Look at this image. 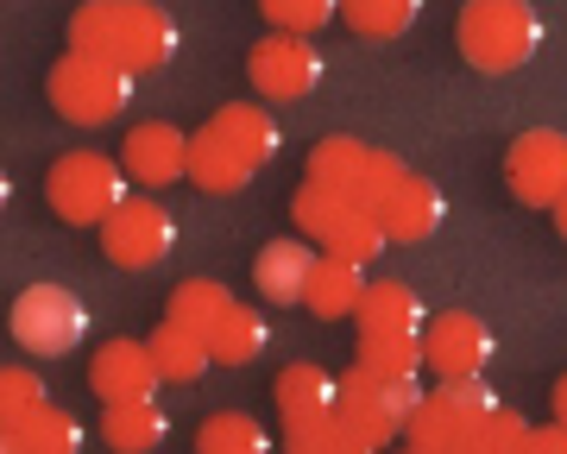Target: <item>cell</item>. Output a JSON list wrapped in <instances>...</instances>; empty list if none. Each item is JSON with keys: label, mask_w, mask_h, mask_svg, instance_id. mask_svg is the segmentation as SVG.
Wrapping results in <instances>:
<instances>
[{"label": "cell", "mask_w": 567, "mask_h": 454, "mask_svg": "<svg viewBox=\"0 0 567 454\" xmlns=\"http://www.w3.org/2000/svg\"><path fill=\"white\" fill-rule=\"evenodd\" d=\"M208 133H221L234 152H240L246 165L259 171V165H271L278 158V145H284V133H278V121L265 114V107H252V102H227V107H215L208 114Z\"/></svg>", "instance_id": "20"}, {"label": "cell", "mask_w": 567, "mask_h": 454, "mask_svg": "<svg viewBox=\"0 0 567 454\" xmlns=\"http://www.w3.org/2000/svg\"><path fill=\"white\" fill-rule=\"evenodd\" d=\"M517 454H567V423H529Z\"/></svg>", "instance_id": "36"}, {"label": "cell", "mask_w": 567, "mask_h": 454, "mask_svg": "<svg viewBox=\"0 0 567 454\" xmlns=\"http://www.w3.org/2000/svg\"><path fill=\"white\" fill-rule=\"evenodd\" d=\"M171 435V411L158 398H121V404H102V442L114 454H152Z\"/></svg>", "instance_id": "19"}, {"label": "cell", "mask_w": 567, "mask_h": 454, "mask_svg": "<svg viewBox=\"0 0 567 454\" xmlns=\"http://www.w3.org/2000/svg\"><path fill=\"white\" fill-rule=\"evenodd\" d=\"M183 177H189L196 189H208V196H240V189L259 177V171L246 165L240 152L221 140V133L196 126V133H189V165H183Z\"/></svg>", "instance_id": "18"}, {"label": "cell", "mask_w": 567, "mask_h": 454, "mask_svg": "<svg viewBox=\"0 0 567 454\" xmlns=\"http://www.w3.org/2000/svg\"><path fill=\"white\" fill-rule=\"evenodd\" d=\"M284 454H365L353 442L341 416H322V423H303V430H284Z\"/></svg>", "instance_id": "34"}, {"label": "cell", "mask_w": 567, "mask_h": 454, "mask_svg": "<svg viewBox=\"0 0 567 454\" xmlns=\"http://www.w3.org/2000/svg\"><path fill=\"white\" fill-rule=\"evenodd\" d=\"M517 448H524V442H517ZM517 448H480V442H461L454 454H517Z\"/></svg>", "instance_id": "38"}, {"label": "cell", "mask_w": 567, "mask_h": 454, "mask_svg": "<svg viewBox=\"0 0 567 454\" xmlns=\"http://www.w3.org/2000/svg\"><path fill=\"white\" fill-rule=\"evenodd\" d=\"M416 0H347L341 7V25L347 32H360V39H404L410 25H416Z\"/></svg>", "instance_id": "29"}, {"label": "cell", "mask_w": 567, "mask_h": 454, "mask_svg": "<svg viewBox=\"0 0 567 454\" xmlns=\"http://www.w3.org/2000/svg\"><path fill=\"white\" fill-rule=\"evenodd\" d=\"M334 20V0H265V25L284 39H316Z\"/></svg>", "instance_id": "33"}, {"label": "cell", "mask_w": 567, "mask_h": 454, "mask_svg": "<svg viewBox=\"0 0 567 454\" xmlns=\"http://www.w3.org/2000/svg\"><path fill=\"white\" fill-rule=\"evenodd\" d=\"M492 348H498V341H492V329L480 322V316L442 310V316H429V329H423V372H435V385L486 379Z\"/></svg>", "instance_id": "11"}, {"label": "cell", "mask_w": 567, "mask_h": 454, "mask_svg": "<svg viewBox=\"0 0 567 454\" xmlns=\"http://www.w3.org/2000/svg\"><path fill=\"white\" fill-rule=\"evenodd\" d=\"M372 215H379V227H385V240H404V247H416V240H429V234L442 227V189L410 171L404 184L391 189L385 203L372 208Z\"/></svg>", "instance_id": "17"}, {"label": "cell", "mask_w": 567, "mask_h": 454, "mask_svg": "<svg viewBox=\"0 0 567 454\" xmlns=\"http://www.w3.org/2000/svg\"><path fill=\"white\" fill-rule=\"evenodd\" d=\"M234 310V290L227 285H215V278H183L171 297H164V322H177V329H189V334H215V322Z\"/></svg>", "instance_id": "23"}, {"label": "cell", "mask_w": 567, "mask_h": 454, "mask_svg": "<svg viewBox=\"0 0 567 454\" xmlns=\"http://www.w3.org/2000/svg\"><path fill=\"white\" fill-rule=\"evenodd\" d=\"M0 454H20V448H13V430H0Z\"/></svg>", "instance_id": "40"}, {"label": "cell", "mask_w": 567, "mask_h": 454, "mask_svg": "<svg viewBox=\"0 0 567 454\" xmlns=\"http://www.w3.org/2000/svg\"><path fill=\"white\" fill-rule=\"evenodd\" d=\"M44 95H51V107H58L70 126H107V121H121L126 102H133V76L114 70V63L63 51V58L51 63V76H44Z\"/></svg>", "instance_id": "5"}, {"label": "cell", "mask_w": 567, "mask_h": 454, "mask_svg": "<svg viewBox=\"0 0 567 454\" xmlns=\"http://www.w3.org/2000/svg\"><path fill=\"white\" fill-rule=\"evenodd\" d=\"M316 259H322V247H309L303 234H290V240H265L259 259H252V285H259L265 303H303Z\"/></svg>", "instance_id": "15"}, {"label": "cell", "mask_w": 567, "mask_h": 454, "mask_svg": "<svg viewBox=\"0 0 567 454\" xmlns=\"http://www.w3.org/2000/svg\"><path fill=\"white\" fill-rule=\"evenodd\" d=\"M271 398H278L284 430H303V423L334 416V404H341V379L322 372V367H309V360H297V367H284L278 379H271Z\"/></svg>", "instance_id": "16"}, {"label": "cell", "mask_w": 567, "mask_h": 454, "mask_svg": "<svg viewBox=\"0 0 567 454\" xmlns=\"http://www.w3.org/2000/svg\"><path fill=\"white\" fill-rule=\"evenodd\" d=\"M7 329H13V341H20L25 353L63 360V353L82 348L89 310H82L76 290H63V285H25L20 297H13V310H7Z\"/></svg>", "instance_id": "7"}, {"label": "cell", "mask_w": 567, "mask_h": 454, "mask_svg": "<svg viewBox=\"0 0 567 454\" xmlns=\"http://www.w3.org/2000/svg\"><path fill=\"white\" fill-rule=\"evenodd\" d=\"M177 20L152 7V0H89L82 13H70V51L95 63H114L126 76H145V70H164L177 58Z\"/></svg>", "instance_id": "1"}, {"label": "cell", "mask_w": 567, "mask_h": 454, "mask_svg": "<svg viewBox=\"0 0 567 454\" xmlns=\"http://www.w3.org/2000/svg\"><path fill=\"white\" fill-rule=\"evenodd\" d=\"M347 208H353V196H334V189H316V184H303L297 196H290V215H297V234H303L309 247H322V240H328V227L341 221Z\"/></svg>", "instance_id": "30"}, {"label": "cell", "mask_w": 567, "mask_h": 454, "mask_svg": "<svg viewBox=\"0 0 567 454\" xmlns=\"http://www.w3.org/2000/svg\"><path fill=\"white\" fill-rule=\"evenodd\" d=\"M102 252L126 271H152L177 252V215L152 196H126L102 221Z\"/></svg>", "instance_id": "8"}, {"label": "cell", "mask_w": 567, "mask_h": 454, "mask_svg": "<svg viewBox=\"0 0 567 454\" xmlns=\"http://www.w3.org/2000/svg\"><path fill=\"white\" fill-rule=\"evenodd\" d=\"M246 76L265 102H303L316 95L328 76V58L316 51V39H284V32H265L252 51H246Z\"/></svg>", "instance_id": "9"}, {"label": "cell", "mask_w": 567, "mask_h": 454, "mask_svg": "<svg viewBox=\"0 0 567 454\" xmlns=\"http://www.w3.org/2000/svg\"><path fill=\"white\" fill-rule=\"evenodd\" d=\"M353 367L372 379H423V341H360Z\"/></svg>", "instance_id": "31"}, {"label": "cell", "mask_w": 567, "mask_h": 454, "mask_svg": "<svg viewBox=\"0 0 567 454\" xmlns=\"http://www.w3.org/2000/svg\"><path fill=\"white\" fill-rule=\"evenodd\" d=\"M365 297V271L347 266V259H316V271H309V290H303V310L316 316V322H341V316L360 310Z\"/></svg>", "instance_id": "21"}, {"label": "cell", "mask_w": 567, "mask_h": 454, "mask_svg": "<svg viewBox=\"0 0 567 454\" xmlns=\"http://www.w3.org/2000/svg\"><path fill=\"white\" fill-rule=\"evenodd\" d=\"M265 348H271V329H265V316H259V310H246V303H234V310L215 322V334H208V353H215V367H252Z\"/></svg>", "instance_id": "25"}, {"label": "cell", "mask_w": 567, "mask_h": 454, "mask_svg": "<svg viewBox=\"0 0 567 454\" xmlns=\"http://www.w3.org/2000/svg\"><path fill=\"white\" fill-rule=\"evenodd\" d=\"M416 404H423V379H372V372L347 367L334 416L353 430V442H360L365 454H391L404 442V423H410Z\"/></svg>", "instance_id": "3"}, {"label": "cell", "mask_w": 567, "mask_h": 454, "mask_svg": "<svg viewBox=\"0 0 567 454\" xmlns=\"http://www.w3.org/2000/svg\"><path fill=\"white\" fill-rule=\"evenodd\" d=\"M454 44L473 70L505 76V70H524L543 51V20L524 0H466L461 20H454Z\"/></svg>", "instance_id": "2"}, {"label": "cell", "mask_w": 567, "mask_h": 454, "mask_svg": "<svg viewBox=\"0 0 567 454\" xmlns=\"http://www.w3.org/2000/svg\"><path fill=\"white\" fill-rule=\"evenodd\" d=\"M505 184L517 203L529 208H555L567 196V133L555 126H529L517 133L505 152Z\"/></svg>", "instance_id": "10"}, {"label": "cell", "mask_w": 567, "mask_h": 454, "mask_svg": "<svg viewBox=\"0 0 567 454\" xmlns=\"http://www.w3.org/2000/svg\"><path fill=\"white\" fill-rule=\"evenodd\" d=\"M322 252L328 259H347V266H379V259H385V227H379V215H372V208H347L341 221L328 227V240H322Z\"/></svg>", "instance_id": "26"}, {"label": "cell", "mask_w": 567, "mask_h": 454, "mask_svg": "<svg viewBox=\"0 0 567 454\" xmlns=\"http://www.w3.org/2000/svg\"><path fill=\"white\" fill-rule=\"evenodd\" d=\"M548 215H555V227H561V240H567V196H561L555 208H548Z\"/></svg>", "instance_id": "39"}, {"label": "cell", "mask_w": 567, "mask_h": 454, "mask_svg": "<svg viewBox=\"0 0 567 454\" xmlns=\"http://www.w3.org/2000/svg\"><path fill=\"white\" fill-rule=\"evenodd\" d=\"M51 392L32 367H0V430H20L32 411H44Z\"/></svg>", "instance_id": "32"}, {"label": "cell", "mask_w": 567, "mask_h": 454, "mask_svg": "<svg viewBox=\"0 0 567 454\" xmlns=\"http://www.w3.org/2000/svg\"><path fill=\"white\" fill-rule=\"evenodd\" d=\"M126 196H133V184H126L121 158H107V152H63L44 177V203L70 227H102Z\"/></svg>", "instance_id": "4"}, {"label": "cell", "mask_w": 567, "mask_h": 454, "mask_svg": "<svg viewBox=\"0 0 567 454\" xmlns=\"http://www.w3.org/2000/svg\"><path fill=\"white\" fill-rule=\"evenodd\" d=\"M13 448L20 454H82V423L70 411H58V404H44V411H32L13 430Z\"/></svg>", "instance_id": "27"}, {"label": "cell", "mask_w": 567, "mask_h": 454, "mask_svg": "<svg viewBox=\"0 0 567 454\" xmlns=\"http://www.w3.org/2000/svg\"><path fill=\"white\" fill-rule=\"evenodd\" d=\"M398 454H416V448H398Z\"/></svg>", "instance_id": "42"}, {"label": "cell", "mask_w": 567, "mask_h": 454, "mask_svg": "<svg viewBox=\"0 0 567 454\" xmlns=\"http://www.w3.org/2000/svg\"><path fill=\"white\" fill-rule=\"evenodd\" d=\"M404 177H410L404 158H398V152H385V145H372V158H365V177H360V196H353V203H360V208H379L391 189L404 184Z\"/></svg>", "instance_id": "35"}, {"label": "cell", "mask_w": 567, "mask_h": 454, "mask_svg": "<svg viewBox=\"0 0 567 454\" xmlns=\"http://www.w3.org/2000/svg\"><path fill=\"white\" fill-rule=\"evenodd\" d=\"M353 322H360V341H423L429 310H423V297H416L410 285L372 278L365 297H360V310H353Z\"/></svg>", "instance_id": "14"}, {"label": "cell", "mask_w": 567, "mask_h": 454, "mask_svg": "<svg viewBox=\"0 0 567 454\" xmlns=\"http://www.w3.org/2000/svg\"><path fill=\"white\" fill-rule=\"evenodd\" d=\"M548 404H555V423H567V372L555 379V398H548Z\"/></svg>", "instance_id": "37"}, {"label": "cell", "mask_w": 567, "mask_h": 454, "mask_svg": "<svg viewBox=\"0 0 567 454\" xmlns=\"http://www.w3.org/2000/svg\"><path fill=\"white\" fill-rule=\"evenodd\" d=\"M158 360L145 341H102L95 360H89V392L102 398V404H121V398H158Z\"/></svg>", "instance_id": "13"}, {"label": "cell", "mask_w": 567, "mask_h": 454, "mask_svg": "<svg viewBox=\"0 0 567 454\" xmlns=\"http://www.w3.org/2000/svg\"><path fill=\"white\" fill-rule=\"evenodd\" d=\"M145 348H152V360H158V379H164V385H196V379L215 367V353H208L203 334L177 329V322H158V334H152Z\"/></svg>", "instance_id": "24"}, {"label": "cell", "mask_w": 567, "mask_h": 454, "mask_svg": "<svg viewBox=\"0 0 567 454\" xmlns=\"http://www.w3.org/2000/svg\"><path fill=\"white\" fill-rule=\"evenodd\" d=\"M196 454H271V435H265V423H252L240 411H215L196 430Z\"/></svg>", "instance_id": "28"}, {"label": "cell", "mask_w": 567, "mask_h": 454, "mask_svg": "<svg viewBox=\"0 0 567 454\" xmlns=\"http://www.w3.org/2000/svg\"><path fill=\"white\" fill-rule=\"evenodd\" d=\"M498 411V392H492L486 379H454V385H435L423 392V404L410 411L404 423V448L416 454H454L466 442V430L480 423V416Z\"/></svg>", "instance_id": "6"}, {"label": "cell", "mask_w": 567, "mask_h": 454, "mask_svg": "<svg viewBox=\"0 0 567 454\" xmlns=\"http://www.w3.org/2000/svg\"><path fill=\"white\" fill-rule=\"evenodd\" d=\"M7 196H13V184H7V171H0V208H7Z\"/></svg>", "instance_id": "41"}, {"label": "cell", "mask_w": 567, "mask_h": 454, "mask_svg": "<svg viewBox=\"0 0 567 454\" xmlns=\"http://www.w3.org/2000/svg\"><path fill=\"white\" fill-rule=\"evenodd\" d=\"M365 158H372V145L365 140H353V133H328V140L309 145V184L334 189V196H360Z\"/></svg>", "instance_id": "22"}, {"label": "cell", "mask_w": 567, "mask_h": 454, "mask_svg": "<svg viewBox=\"0 0 567 454\" xmlns=\"http://www.w3.org/2000/svg\"><path fill=\"white\" fill-rule=\"evenodd\" d=\"M183 165H189V133L171 121H140L121 140V171L126 184L140 189H171L183 177Z\"/></svg>", "instance_id": "12"}]
</instances>
